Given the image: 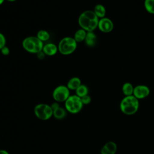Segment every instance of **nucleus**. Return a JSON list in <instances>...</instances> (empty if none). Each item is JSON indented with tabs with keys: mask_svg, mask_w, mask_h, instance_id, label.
<instances>
[{
	"mask_svg": "<svg viewBox=\"0 0 154 154\" xmlns=\"http://www.w3.org/2000/svg\"><path fill=\"white\" fill-rule=\"evenodd\" d=\"M76 95L79 96V97H82L85 95L88 94V88L85 84H81L76 90Z\"/></svg>",
	"mask_w": 154,
	"mask_h": 154,
	"instance_id": "obj_19",
	"label": "nucleus"
},
{
	"mask_svg": "<svg viewBox=\"0 0 154 154\" xmlns=\"http://www.w3.org/2000/svg\"><path fill=\"white\" fill-rule=\"evenodd\" d=\"M36 55H37V57L40 60H43V59L45 58V57L46 56V55H45V54L43 52V51H41L40 52H38L37 54H36Z\"/></svg>",
	"mask_w": 154,
	"mask_h": 154,
	"instance_id": "obj_24",
	"label": "nucleus"
},
{
	"mask_svg": "<svg viewBox=\"0 0 154 154\" xmlns=\"http://www.w3.org/2000/svg\"><path fill=\"white\" fill-rule=\"evenodd\" d=\"M70 91L66 85H60L53 90L52 97L55 102H64L70 95Z\"/></svg>",
	"mask_w": 154,
	"mask_h": 154,
	"instance_id": "obj_7",
	"label": "nucleus"
},
{
	"mask_svg": "<svg viewBox=\"0 0 154 154\" xmlns=\"http://www.w3.org/2000/svg\"><path fill=\"white\" fill-rule=\"evenodd\" d=\"M81 80L79 78L75 76L71 78L70 79H69L66 86L70 90H76L81 85Z\"/></svg>",
	"mask_w": 154,
	"mask_h": 154,
	"instance_id": "obj_13",
	"label": "nucleus"
},
{
	"mask_svg": "<svg viewBox=\"0 0 154 154\" xmlns=\"http://www.w3.org/2000/svg\"><path fill=\"white\" fill-rule=\"evenodd\" d=\"M0 154H9V153L6 150L0 149Z\"/></svg>",
	"mask_w": 154,
	"mask_h": 154,
	"instance_id": "obj_26",
	"label": "nucleus"
},
{
	"mask_svg": "<svg viewBox=\"0 0 154 154\" xmlns=\"http://www.w3.org/2000/svg\"><path fill=\"white\" fill-rule=\"evenodd\" d=\"M83 105L81 97L76 94L70 95L67 99L64 102L66 110L71 114H77L79 112L81 111Z\"/></svg>",
	"mask_w": 154,
	"mask_h": 154,
	"instance_id": "obj_5",
	"label": "nucleus"
},
{
	"mask_svg": "<svg viewBox=\"0 0 154 154\" xmlns=\"http://www.w3.org/2000/svg\"><path fill=\"white\" fill-rule=\"evenodd\" d=\"M97 35L95 34V33L92 32H87L86 37L85 38L84 42L85 45L88 47H93L96 45L97 43Z\"/></svg>",
	"mask_w": 154,
	"mask_h": 154,
	"instance_id": "obj_12",
	"label": "nucleus"
},
{
	"mask_svg": "<svg viewBox=\"0 0 154 154\" xmlns=\"http://www.w3.org/2000/svg\"><path fill=\"white\" fill-rule=\"evenodd\" d=\"M36 36L40 40L45 42L49 39L50 34L48 31L45 29H40L37 32Z\"/></svg>",
	"mask_w": 154,
	"mask_h": 154,
	"instance_id": "obj_18",
	"label": "nucleus"
},
{
	"mask_svg": "<svg viewBox=\"0 0 154 154\" xmlns=\"http://www.w3.org/2000/svg\"><path fill=\"white\" fill-rule=\"evenodd\" d=\"M99 20L93 10H85L79 16L78 23L81 28L87 32H92L97 28Z\"/></svg>",
	"mask_w": 154,
	"mask_h": 154,
	"instance_id": "obj_1",
	"label": "nucleus"
},
{
	"mask_svg": "<svg viewBox=\"0 0 154 154\" xmlns=\"http://www.w3.org/2000/svg\"><path fill=\"white\" fill-rule=\"evenodd\" d=\"M22 47L26 52L31 54H37L43 49L44 43L37 36H28L22 41Z\"/></svg>",
	"mask_w": 154,
	"mask_h": 154,
	"instance_id": "obj_3",
	"label": "nucleus"
},
{
	"mask_svg": "<svg viewBox=\"0 0 154 154\" xmlns=\"http://www.w3.org/2000/svg\"><path fill=\"white\" fill-rule=\"evenodd\" d=\"M67 111L63 107H60L57 109L53 111V117L57 119L61 120L64 119L66 116Z\"/></svg>",
	"mask_w": 154,
	"mask_h": 154,
	"instance_id": "obj_17",
	"label": "nucleus"
},
{
	"mask_svg": "<svg viewBox=\"0 0 154 154\" xmlns=\"http://www.w3.org/2000/svg\"><path fill=\"white\" fill-rule=\"evenodd\" d=\"M150 94V88L145 85H138L134 88L133 96L137 99H142L147 97Z\"/></svg>",
	"mask_w": 154,
	"mask_h": 154,
	"instance_id": "obj_9",
	"label": "nucleus"
},
{
	"mask_svg": "<svg viewBox=\"0 0 154 154\" xmlns=\"http://www.w3.org/2000/svg\"><path fill=\"white\" fill-rule=\"evenodd\" d=\"M87 31L82 28H79L78 30L76 31V32L74 34L73 38L76 40L77 43H81L82 42H84L85 38L86 37L87 35Z\"/></svg>",
	"mask_w": 154,
	"mask_h": 154,
	"instance_id": "obj_15",
	"label": "nucleus"
},
{
	"mask_svg": "<svg viewBox=\"0 0 154 154\" xmlns=\"http://www.w3.org/2000/svg\"><path fill=\"white\" fill-rule=\"evenodd\" d=\"M42 51L46 56H54L58 52V46L53 43H48L44 44Z\"/></svg>",
	"mask_w": 154,
	"mask_h": 154,
	"instance_id": "obj_11",
	"label": "nucleus"
},
{
	"mask_svg": "<svg viewBox=\"0 0 154 154\" xmlns=\"http://www.w3.org/2000/svg\"><path fill=\"white\" fill-rule=\"evenodd\" d=\"M51 108L52 109V110H53V111H54L57 109L58 108H59L60 107V104H59L58 102L55 101L54 102H53V103L51 105Z\"/></svg>",
	"mask_w": 154,
	"mask_h": 154,
	"instance_id": "obj_25",
	"label": "nucleus"
},
{
	"mask_svg": "<svg viewBox=\"0 0 154 154\" xmlns=\"http://www.w3.org/2000/svg\"><path fill=\"white\" fill-rule=\"evenodd\" d=\"M117 149V144L113 141H109L102 147L100 154H116Z\"/></svg>",
	"mask_w": 154,
	"mask_h": 154,
	"instance_id": "obj_10",
	"label": "nucleus"
},
{
	"mask_svg": "<svg viewBox=\"0 0 154 154\" xmlns=\"http://www.w3.org/2000/svg\"><path fill=\"white\" fill-rule=\"evenodd\" d=\"M5 46H6L5 37L4 36V35L2 33L0 32V50Z\"/></svg>",
	"mask_w": 154,
	"mask_h": 154,
	"instance_id": "obj_22",
	"label": "nucleus"
},
{
	"mask_svg": "<svg viewBox=\"0 0 154 154\" xmlns=\"http://www.w3.org/2000/svg\"><path fill=\"white\" fill-rule=\"evenodd\" d=\"M94 14L99 19H101L105 17L106 16V10L105 7L102 4H97L94 7V10H93Z\"/></svg>",
	"mask_w": 154,
	"mask_h": 154,
	"instance_id": "obj_14",
	"label": "nucleus"
},
{
	"mask_svg": "<svg viewBox=\"0 0 154 154\" xmlns=\"http://www.w3.org/2000/svg\"><path fill=\"white\" fill-rule=\"evenodd\" d=\"M97 28L103 33H109L112 31L114 28V23L109 18L105 17L99 19Z\"/></svg>",
	"mask_w": 154,
	"mask_h": 154,
	"instance_id": "obj_8",
	"label": "nucleus"
},
{
	"mask_svg": "<svg viewBox=\"0 0 154 154\" xmlns=\"http://www.w3.org/2000/svg\"><path fill=\"white\" fill-rule=\"evenodd\" d=\"M34 113L41 120H48L53 116V110L51 105L46 103H38L34 106Z\"/></svg>",
	"mask_w": 154,
	"mask_h": 154,
	"instance_id": "obj_6",
	"label": "nucleus"
},
{
	"mask_svg": "<svg viewBox=\"0 0 154 154\" xmlns=\"http://www.w3.org/2000/svg\"><path fill=\"white\" fill-rule=\"evenodd\" d=\"M7 1H8V2H14V1H16V0H7Z\"/></svg>",
	"mask_w": 154,
	"mask_h": 154,
	"instance_id": "obj_28",
	"label": "nucleus"
},
{
	"mask_svg": "<svg viewBox=\"0 0 154 154\" xmlns=\"http://www.w3.org/2000/svg\"><path fill=\"white\" fill-rule=\"evenodd\" d=\"M139 101L134 96H125L120 103V108L123 113L126 115H132L137 112L139 108Z\"/></svg>",
	"mask_w": 154,
	"mask_h": 154,
	"instance_id": "obj_2",
	"label": "nucleus"
},
{
	"mask_svg": "<svg viewBox=\"0 0 154 154\" xmlns=\"http://www.w3.org/2000/svg\"><path fill=\"white\" fill-rule=\"evenodd\" d=\"M144 6L149 13L154 14V0H144Z\"/></svg>",
	"mask_w": 154,
	"mask_h": 154,
	"instance_id": "obj_20",
	"label": "nucleus"
},
{
	"mask_svg": "<svg viewBox=\"0 0 154 154\" xmlns=\"http://www.w3.org/2000/svg\"><path fill=\"white\" fill-rule=\"evenodd\" d=\"M134 87L130 82H125L122 85V92L125 96L133 95Z\"/></svg>",
	"mask_w": 154,
	"mask_h": 154,
	"instance_id": "obj_16",
	"label": "nucleus"
},
{
	"mask_svg": "<svg viewBox=\"0 0 154 154\" xmlns=\"http://www.w3.org/2000/svg\"><path fill=\"white\" fill-rule=\"evenodd\" d=\"M81 101H82L83 105H88L91 101V98L88 94L81 97Z\"/></svg>",
	"mask_w": 154,
	"mask_h": 154,
	"instance_id": "obj_21",
	"label": "nucleus"
},
{
	"mask_svg": "<svg viewBox=\"0 0 154 154\" xmlns=\"http://www.w3.org/2000/svg\"><path fill=\"white\" fill-rule=\"evenodd\" d=\"M78 43L72 37H65L63 38L58 44V52L64 55H67L73 53L77 48Z\"/></svg>",
	"mask_w": 154,
	"mask_h": 154,
	"instance_id": "obj_4",
	"label": "nucleus"
},
{
	"mask_svg": "<svg viewBox=\"0 0 154 154\" xmlns=\"http://www.w3.org/2000/svg\"><path fill=\"white\" fill-rule=\"evenodd\" d=\"M4 1H5V0H0V5H2V4L4 3Z\"/></svg>",
	"mask_w": 154,
	"mask_h": 154,
	"instance_id": "obj_27",
	"label": "nucleus"
},
{
	"mask_svg": "<svg viewBox=\"0 0 154 154\" xmlns=\"http://www.w3.org/2000/svg\"><path fill=\"white\" fill-rule=\"evenodd\" d=\"M1 53L4 55V56H7L9 55L10 54V49L8 47H7V46H5L4 47H3L1 50Z\"/></svg>",
	"mask_w": 154,
	"mask_h": 154,
	"instance_id": "obj_23",
	"label": "nucleus"
}]
</instances>
